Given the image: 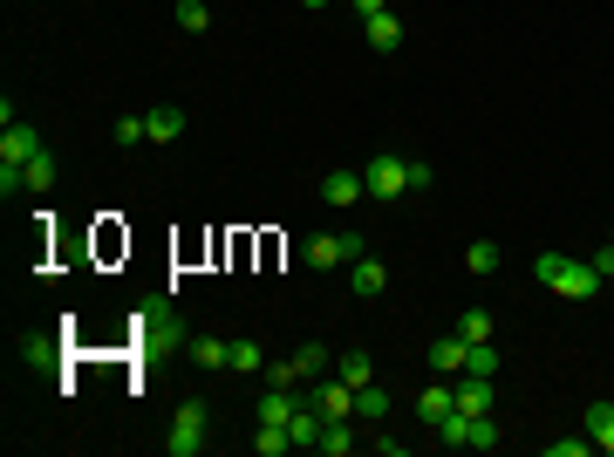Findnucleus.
Wrapping results in <instances>:
<instances>
[{
	"instance_id": "nucleus-34",
	"label": "nucleus",
	"mask_w": 614,
	"mask_h": 457,
	"mask_svg": "<svg viewBox=\"0 0 614 457\" xmlns=\"http://www.w3.org/2000/svg\"><path fill=\"white\" fill-rule=\"evenodd\" d=\"M178 417H185V423H212V403H205V396H185Z\"/></svg>"
},
{
	"instance_id": "nucleus-15",
	"label": "nucleus",
	"mask_w": 614,
	"mask_h": 457,
	"mask_svg": "<svg viewBox=\"0 0 614 457\" xmlns=\"http://www.w3.org/2000/svg\"><path fill=\"white\" fill-rule=\"evenodd\" d=\"M587 437H594V451L614 457V403H587Z\"/></svg>"
},
{
	"instance_id": "nucleus-27",
	"label": "nucleus",
	"mask_w": 614,
	"mask_h": 457,
	"mask_svg": "<svg viewBox=\"0 0 614 457\" xmlns=\"http://www.w3.org/2000/svg\"><path fill=\"white\" fill-rule=\"evenodd\" d=\"M14 355H21L28 369H48V362H55V335H35V342H21Z\"/></svg>"
},
{
	"instance_id": "nucleus-11",
	"label": "nucleus",
	"mask_w": 614,
	"mask_h": 457,
	"mask_svg": "<svg viewBox=\"0 0 614 457\" xmlns=\"http://www.w3.org/2000/svg\"><path fill=\"white\" fill-rule=\"evenodd\" d=\"M205 430H212V423L171 417V430H164V451H171V457H198V451H205Z\"/></svg>"
},
{
	"instance_id": "nucleus-9",
	"label": "nucleus",
	"mask_w": 614,
	"mask_h": 457,
	"mask_svg": "<svg viewBox=\"0 0 614 457\" xmlns=\"http://www.w3.org/2000/svg\"><path fill=\"white\" fill-rule=\"evenodd\" d=\"M321 198H328L335 212H348L355 198H369V185H362V171H328V178H321Z\"/></svg>"
},
{
	"instance_id": "nucleus-30",
	"label": "nucleus",
	"mask_w": 614,
	"mask_h": 457,
	"mask_svg": "<svg viewBox=\"0 0 614 457\" xmlns=\"http://www.w3.org/2000/svg\"><path fill=\"white\" fill-rule=\"evenodd\" d=\"M492 444H505L499 417H471V451H492Z\"/></svg>"
},
{
	"instance_id": "nucleus-5",
	"label": "nucleus",
	"mask_w": 614,
	"mask_h": 457,
	"mask_svg": "<svg viewBox=\"0 0 614 457\" xmlns=\"http://www.w3.org/2000/svg\"><path fill=\"white\" fill-rule=\"evenodd\" d=\"M307 403H314V410H321V417L335 423V417H355V382H314V389H307Z\"/></svg>"
},
{
	"instance_id": "nucleus-33",
	"label": "nucleus",
	"mask_w": 614,
	"mask_h": 457,
	"mask_svg": "<svg viewBox=\"0 0 614 457\" xmlns=\"http://www.w3.org/2000/svg\"><path fill=\"white\" fill-rule=\"evenodd\" d=\"M594 451V437H553V444H546V457H587Z\"/></svg>"
},
{
	"instance_id": "nucleus-20",
	"label": "nucleus",
	"mask_w": 614,
	"mask_h": 457,
	"mask_svg": "<svg viewBox=\"0 0 614 457\" xmlns=\"http://www.w3.org/2000/svg\"><path fill=\"white\" fill-rule=\"evenodd\" d=\"M355 417L383 423V417H389V389H376V382H362V389H355Z\"/></svg>"
},
{
	"instance_id": "nucleus-21",
	"label": "nucleus",
	"mask_w": 614,
	"mask_h": 457,
	"mask_svg": "<svg viewBox=\"0 0 614 457\" xmlns=\"http://www.w3.org/2000/svg\"><path fill=\"white\" fill-rule=\"evenodd\" d=\"M232 376H267V355H260V342H232Z\"/></svg>"
},
{
	"instance_id": "nucleus-17",
	"label": "nucleus",
	"mask_w": 614,
	"mask_h": 457,
	"mask_svg": "<svg viewBox=\"0 0 614 457\" xmlns=\"http://www.w3.org/2000/svg\"><path fill=\"white\" fill-rule=\"evenodd\" d=\"M362 35H369V48H403V21H396V7H383Z\"/></svg>"
},
{
	"instance_id": "nucleus-10",
	"label": "nucleus",
	"mask_w": 614,
	"mask_h": 457,
	"mask_svg": "<svg viewBox=\"0 0 614 457\" xmlns=\"http://www.w3.org/2000/svg\"><path fill=\"white\" fill-rule=\"evenodd\" d=\"M492 403H499L492 376H464L458 382V410H464V417H492Z\"/></svg>"
},
{
	"instance_id": "nucleus-24",
	"label": "nucleus",
	"mask_w": 614,
	"mask_h": 457,
	"mask_svg": "<svg viewBox=\"0 0 614 457\" xmlns=\"http://www.w3.org/2000/svg\"><path fill=\"white\" fill-rule=\"evenodd\" d=\"M437 437H444L451 451H471V417H464V410H451V417L437 423Z\"/></svg>"
},
{
	"instance_id": "nucleus-32",
	"label": "nucleus",
	"mask_w": 614,
	"mask_h": 457,
	"mask_svg": "<svg viewBox=\"0 0 614 457\" xmlns=\"http://www.w3.org/2000/svg\"><path fill=\"white\" fill-rule=\"evenodd\" d=\"M48 185H55V157L35 151V164H28V191H48Z\"/></svg>"
},
{
	"instance_id": "nucleus-37",
	"label": "nucleus",
	"mask_w": 614,
	"mask_h": 457,
	"mask_svg": "<svg viewBox=\"0 0 614 457\" xmlns=\"http://www.w3.org/2000/svg\"><path fill=\"white\" fill-rule=\"evenodd\" d=\"M301 7H328V0H301Z\"/></svg>"
},
{
	"instance_id": "nucleus-4",
	"label": "nucleus",
	"mask_w": 614,
	"mask_h": 457,
	"mask_svg": "<svg viewBox=\"0 0 614 457\" xmlns=\"http://www.w3.org/2000/svg\"><path fill=\"white\" fill-rule=\"evenodd\" d=\"M362 185H369V198H376V205H389V198H403V191H410V157H369V164H362Z\"/></svg>"
},
{
	"instance_id": "nucleus-14",
	"label": "nucleus",
	"mask_w": 614,
	"mask_h": 457,
	"mask_svg": "<svg viewBox=\"0 0 614 457\" xmlns=\"http://www.w3.org/2000/svg\"><path fill=\"white\" fill-rule=\"evenodd\" d=\"M294 410H301V396H294V389H280V382L260 396V423H294Z\"/></svg>"
},
{
	"instance_id": "nucleus-13",
	"label": "nucleus",
	"mask_w": 614,
	"mask_h": 457,
	"mask_svg": "<svg viewBox=\"0 0 614 457\" xmlns=\"http://www.w3.org/2000/svg\"><path fill=\"white\" fill-rule=\"evenodd\" d=\"M321 430H328V417H321L314 403H301V410H294V423H287V437H294V451H307V444L321 451Z\"/></svg>"
},
{
	"instance_id": "nucleus-18",
	"label": "nucleus",
	"mask_w": 614,
	"mask_h": 457,
	"mask_svg": "<svg viewBox=\"0 0 614 457\" xmlns=\"http://www.w3.org/2000/svg\"><path fill=\"white\" fill-rule=\"evenodd\" d=\"M253 451H260V457H287V451H294L287 423H260V430H253Z\"/></svg>"
},
{
	"instance_id": "nucleus-16",
	"label": "nucleus",
	"mask_w": 614,
	"mask_h": 457,
	"mask_svg": "<svg viewBox=\"0 0 614 457\" xmlns=\"http://www.w3.org/2000/svg\"><path fill=\"white\" fill-rule=\"evenodd\" d=\"M335 376H342V382H355V389H362V382H376V362H369V348H342Z\"/></svg>"
},
{
	"instance_id": "nucleus-2",
	"label": "nucleus",
	"mask_w": 614,
	"mask_h": 457,
	"mask_svg": "<svg viewBox=\"0 0 614 457\" xmlns=\"http://www.w3.org/2000/svg\"><path fill=\"white\" fill-rule=\"evenodd\" d=\"M35 151H48L35 123H21V116H14V123H0V191H7V198H14V185H28Z\"/></svg>"
},
{
	"instance_id": "nucleus-22",
	"label": "nucleus",
	"mask_w": 614,
	"mask_h": 457,
	"mask_svg": "<svg viewBox=\"0 0 614 457\" xmlns=\"http://www.w3.org/2000/svg\"><path fill=\"white\" fill-rule=\"evenodd\" d=\"M499 246H492V239H471V253H464V273H499Z\"/></svg>"
},
{
	"instance_id": "nucleus-19",
	"label": "nucleus",
	"mask_w": 614,
	"mask_h": 457,
	"mask_svg": "<svg viewBox=\"0 0 614 457\" xmlns=\"http://www.w3.org/2000/svg\"><path fill=\"white\" fill-rule=\"evenodd\" d=\"M144 123H151V144H178L185 137V110H151Z\"/></svg>"
},
{
	"instance_id": "nucleus-25",
	"label": "nucleus",
	"mask_w": 614,
	"mask_h": 457,
	"mask_svg": "<svg viewBox=\"0 0 614 457\" xmlns=\"http://www.w3.org/2000/svg\"><path fill=\"white\" fill-rule=\"evenodd\" d=\"M458 335H464V342H492V314H485V307H464Z\"/></svg>"
},
{
	"instance_id": "nucleus-35",
	"label": "nucleus",
	"mask_w": 614,
	"mask_h": 457,
	"mask_svg": "<svg viewBox=\"0 0 614 457\" xmlns=\"http://www.w3.org/2000/svg\"><path fill=\"white\" fill-rule=\"evenodd\" d=\"M594 273H601V280H614V239L601 246V253H594Z\"/></svg>"
},
{
	"instance_id": "nucleus-3",
	"label": "nucleus",
	"mask_w": 614,
	"mask_h": 457,
	"mask_svg": "<svg viewBox=\"0 0 614 457\" xmlns=\"http://www.w3.org/2000/svg\"><path fill=\"white\" fill-rule=\"evenodd\" d=\"M369 246H362V232H314L301 246V260L307 267H321V273H335V267H355Z\"/></svg>"
},
{
	"instance_id": "nucleus-6",
	"label": "nucleus",
	"mask_w": 614,
	"mask_h": 457,
	"mask_svg": "<svg viewBox=\"0 0 614 457\" xmlns=\"http://www.w3.org/2000/svg\"><path fill=\"white\" fill-rule=\"evenodd\" d=\"M451 410H458V382H451V376H444V382H430V389L417 396V417L430 423V430H437V423L451 417Z\"/></svg>"
},
{
	"instance_id": "nucleus-36",
	"label": "nucleus",
	"mask_w": 614,
	"mask_h": 457,
	"mask_svg": "<svg viewBox=\"0 0 614 457\" xmlns=\"http://www.w3.org/2000/svg\"><path fill=\"white\" fill-rule=\"evenodd\" d=\"M348 7H355V14H362V21H376V14H383L389 0H348Z\"/></svg>"
},
{
	"instance_id": "nucleus-8",
	"label": "nucleus",
	"mask_w": 614,
	"mask_h": 457,
	"mask_svg": "<svg viewBox=\"0 0 614 457\" xmlns=\"http://www.w3.org/2000/svg\"><path fill=\"white\" fill-rule=\"evenodd\" d=\"M464 362H471V342H464L458 328H451L444 342H430V369H437V376H464Z\"/></svg>"
},
{
	"instance_id": "nucleus-26",
	"label": "nucleus",
	"mask_w": 614,
	"mask_h": 457,
	"mask_svg": "<svg viewBox=\"0 0 614 457\" xmlns=\"http://www.w3.org/2000/svg\"><path fill=\"white\" fill-rule=\"evenodd\" d=\"M321 451H328V457H348V451H355V430H348V417H335L328 430H321Z\"/></svg>"
},
{
	"instance_id": "nucleus-1",
	"label": "nucleus",
	"mask_w": 614,
	"mask_h": 457,
	"mask_svg": "<svg viewBox=\"0 0 614 457\" xmlns=\"http://www.w3.org/2000/svg\"><path fill=\"white\" fill-rule=\"evenodd\" d=\"M533 273H539V287H546V294H560V301H594V294H601V273H594V260L539 253Z\"/></svg>"
},
{
	"instance_id": "nucleus-28",
	"label": "nucleus",
	"mask_w": 614,
	"mask_h": 457,
	"mask_svg": "<svg viewBox=\"0 0 614 457\" xmlns=\"http://www.w3.org/2000/svg\"><path fill=\"white\" fill-rule=\"evenodd\" d=\"M464 376H499V348H492V342H471V362H464Z\"/></svg>"
},
{
	"instance_id": "nucleus-12",
	"label": "nucleus",
	"mask_w": 614,
	"mask_h": 457,
	"mask_svg": "<svg viewBox=\"0 0 614 457\" xmlns=\"http://www.w3.org/2000/svg\"><path fill=\"white\" fill-rule=\"evenodd\" d=\"M348 287H355L362 301H376V294H383V287H389V267H383V260H369V253H362V260L348 267Z\"/></svg>"
},
{
	"instance_id": "nucleus-29",
	"label": "nucleus",
	"mask_w": 614,
	"mask_h": 457,
	"mask_svg": "<svg viewBox=\"0 0 614 457\" xmlns=\"http://www.w3.org/2000/svg\"><path fill=\"white\" fill-rule=\"evenodd\" d=\"M178 28H185V35H205V28H212L205 0H178Z\"/></svg>"
},
{
	"instance_id": "nucleus-31",
	"label": "nucleus",
	"mask_w": 614,
	"mask_h": 457,
	"mask_svg": "<svg viewBox=\"0 0 614 457\" xmlns=\"http://www.w3.org/2000/svg\"><path fill=\"white\" fill-rule=\"evenodd\" d=\"M116 144H123V151H130V144H151V123H144V116H123V123H116Z\"/></svg>"
},
{
	"instance_id": "nucleus-23",
	"label": "nucleus",
	"mask_w": 614,
	"mask_h": 457,
	"mask_svg": "<svg viewBox=\"0 0 614 457\" xmlns=\"http://www.w3.org/2000/svg\"><path fill=\"white\" fill-rule=\"evenodd\" d=\"M294 369H301V382H314V376H328L335 362H328V348H321V342H307L301 355H294Z\"/></svg>"
},
{
	"instance_id": "nucleus-7",
	"label": "nucleus",
	"mask_w": 614,
	"mask_h": 457,
	"mask_svg": "<svg viewBox=\"0 0 614 457\" xmlns=\"http://www.w3.org/2000/svg\"><path fill=\"white\" fill-rule=\"evenodd\" d=\"M185 355H192L205 376H219V369H232V342H219V335H185Z\"/></svg>"
}]
</instances>
